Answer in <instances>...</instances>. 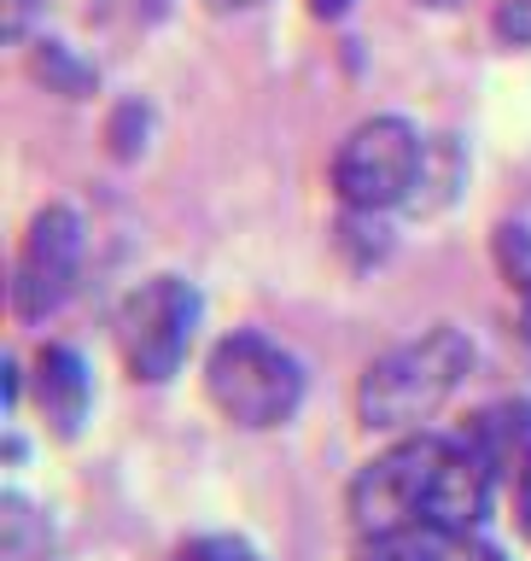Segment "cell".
<instances>
[{
	"mask_svg": "<svg viewBox=\"0 0 531 561\" xmlns=\"http://www.w3.org/2000/svg\"><path fill=\"white\" fill-rule=\"evenodd\" d=\"M473 375V340L462 328H427L374 357L357 380V415L374 433H415Z\"/></svg>",
	"mask_w": 531,
	"mask_h": 561,
	"instance_id": "cell-1",
	"label": "cell"
},
{
	"mask_svg": "<svg viewBox=\"0 0 531 561\" xmlns=\"http://www.w3.org/2000/svg\"><path fill=\"white\" fill-rule=\"evenodd\" d=\"M205 392L234 427H287L304 403V363L269 333H228L205 357Z\"/></svg>",
	"mask_w": 531,
	"mask_h": 561,
	"instance_id": "cell-2",
	"label": "cell"
},
{
	"mask_svg": "<svg viewBox=\"0 0 531 561\" xmlns=\"http://www.w3.org/2000/svg\"><path fill=\"white\" fill-rule=\"evenodd\" d=\"M199 316H205V298L193 280H182V275L140 280L117 310V351L129 363V375L147 386H164L182 375L193 333H199Z\"/></svg>",
	"mask_w": 531,
	"mask_h": 561,
	"instance_id": "cell-3",
	"label": "cell"
},
{
	"mask_svg": "<svg viewBox=\"0 0 531 561\" xmlns=\"http://www.w3.org/2000/svg\"><path fill=\"white\" fill-rule=\"evenodd\" d=\"M438 456H445V438L438 433H403L392 450H380L374 462L350 480V520H357L362 538L427 533Z\"/></svg>",
	"mask_w": 531,
	"mask_h": 561,
	"instance_id": "cell-4",
	"label": "cell"
},
{
	"mask_svg": "<svg viewBox=\"0 0 531 561\" xmlns=\"http://www.w3.org/2000/svg\"><path fill=\"white\" fill-rule=\"evenodd\" d=\"M427 170V140L409 117H368L333 152V187L350 210H392L409 205Z\"/></svg>",
	"mask_w": 531,
	"mask_h": 561,
	"instance_id": "cell-5",
	"label": "cell"
},
{
	"mask_svg": "<svg viewBox=\"0 0 531 561\" xmlns=\"http://www.w3.org/2000/svg\"><path fill=\"white\" fill-rule=\"evenodd\" d=\"M82 270V217L70 205H47L42 217L30 222L24 245H18L12 263V310L24 322H47L53 310L70 298Z\"/></svg>",
	"mask_w": 531,
	"mask_h": 561,
	"instance_id": "cell-6",
	"label": "cell"
},
{
	"mask_svg": "<svg viewBox=\"0 0 531 561\" xmlns=\"http://www.w3.org/2000/svg\"><path fill=\"white\" fill-rule=\"evenodd\" d=\"M35 410L47 415V427L59 438H77L88 410H94V380H88V363L70 345H47L35 357Z\"/></svg>",
	"mask_w": 531,
	"mask_h": 561,
	"instance_id": "cell-7",
	"label": "cell"
},
{
	"mask_svg": "<svg viewBox=\"0 0 531 561\" xmlns=\"http://www.w3.org/2000/svg\"><path fill=\"white\" fill-rule=\"evenodd\" d=\"M467 445L490 462V473L508 485H520V473L531 468V403L508 398V403H490L467 421Z\"/></svg>",
	"mask_w": 531,
	"mask_h": 561,
	"instance_id": "cell-8",
	"label": "cell"
},
{
	"mask_svg": "<svg viewBox=\"0 0 531 561\" xmlns=\"http://www.w3.org/2000/svg\"><path fill=\"white\" fill-rule=\"evenodd\" d=\"M497 263H503V280L515 293V305H520V328L531 340V228H520V222L497 228Z\"/></svg>",
	"mask_w": 531,
	"mask_h": 561,
	"instance_id": "cell-9",
	"label": "cell"
},
{
	"mask_svg": "<svg viewBox=\"0 0 531 561\" xmlns=\"http://www.w3.org/2000/svg\"><path fill=\"white\" fill-rule=\"evenodd\" d=\"M170 561H263L257 550H252V543H245V538H193V543H182V550H175Z\"/></svg>",
	"mask_w": 531,
	"mask_h": 561,
	"instance_id": "cell-10",
	"label": "cell"
},
{
	"mask_svg": "<svg viewBox=\"0 0 531 561\" xmlns=\"http://www.w3.org/2000/svg\"><path fill=\"white\" fill-rule=\"evenodd\" d=\"M362 561H432V533H403V538H368Z\"/></svg>",
	"mask_w": 531,
	"mask_h": 561,
	"instance_id": "cell-11",
	"label": "cell"
},
{
	"mask_svg": "<svg viewBox=\"0 0 531 561\" xmlns=\"http://www.w3.org/2000/svg\"><path fill=\"white\" fill-rule=\"evenodd\" d=\"M432 561H503V550H490L480 533L473 538H438L432 533Z\"/></svg>",
	"mask_w": 531,
	"mask_h": 561,
	"instance_id": "cell-12",
	"label": "cell"
},
{
	"mask_svg": "<svg viewBox=\"0 0 531 561\" xmlns=\"http://www.w3.org/2000/svg\"><path fill=\"white\" fill-rule=\"evenodd\" d=\"M497 35L515 47H531V0H503L497 7Z\"/></svg>",
	"mask_w": 531,
	"mask_h": 561,
	"instance_id": "cell-13",
	"label": "cell"
},
{
	"mask_svg": "<svg viewBox=\"0 0 531 561\" xmlns=\"http://www.w3.org/2000/svg\"><path fill=\"white\" fill-rule=\"evenodd\" d=\"M35 70H42V77H53L59 88H70V94H82V88H88V70H82V65H70V59H65V47H47L42 59H35Z\"/></svg>",
	"mask_w": 531,
	"mask_h": 561,
	"instance_id": "cell-14",
	"label": "cell"
},
{
	"mask_svg": "<svg viewBox=\"0 0 531 561\" xmlns=\"http://www.w3.org/2000/svg\"><path fill=\"white\" fill-rule=\"evenodd\" d=\"M515 515H520V533L531 538V468L520 473V485H515Z\"/></svg>",
	"mask_w": 531,
	"mask_h": 561,
	"instance_id": "cell-15",
	"label": "cell"
},
{
	"mask_svg": "<svg viewBox=\"0 0 531 561\" xmlns=\"http://www.w3.org/2000/svg\"><path fill=\"white\" fill-rule=\"evenodd\" d=\"M310 12H315V18H345L350 0H310Z\"/></svg>",
	"mask_w": 531,
	"mask_h": 561,
	"instance_id": "cell-16",
	"label": "cell"
},
{
	"mask_svg": "<svg viewBox=\"0 0 531 561\" xmlns=\"http://www.w3.org/2000/svg\"><path fill=\"white\" fill-rule=\"evenodd\" d=\"M210 12H252V7H263V0H205Z\"/></svg>",
	"mask_w": 531,
	"mask_h": 561,
	"instance_id": "cell-17",
	"label": "cell"
}]
</instances>
